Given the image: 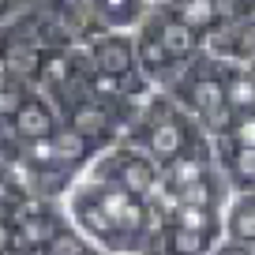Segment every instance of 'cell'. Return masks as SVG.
Segmentation results:
<instances>
[{"label": "cell", "mask_w": 255, "mask_h": 255, "mask_svg": "<svg viewBox=\"0 0 255 255\" xmlns=\"http://www.w3.org/2000/svg\"><path fill=\"white\" fill-rule=\"evenodd\" d=\"M128 131H131L128 146L143 150L146 158H154L161 169H169L180 158H191V154H214L207 131H203L165 90H154V94L139 105V113L131 117Z\"/></svg>", "instance_id": "cell-1"}, {"label": "cell", "mask_w": 255, "mask_h": 255, "mask_svg": "<svg viewBox=\"0 0 255 255\" xmlns=\"http://www.w3.org/2000/svg\"><path fill=\"white\" fill-rule=\"evenodd\" d=\"M207 135H222L233 120V109L225 102V64L199 53L180 72V79L165 90Z\"/></svg>", "instance_id": "cell-2"}, {"label": "cell", "mask_w": 255, "mask_h": 255, "mask_svg": "<svg viewBox=\"0 0 255 255\" xmlns=\"http://www.w3.org/2000/svg\"><path fill=\"white\" fill-rule=\"evenodd\" d=\"M98 169H102L105 176H113L120 188H128L131 195H139L143 203H150L154 191H158L161 180H165V169H161L154 158H146L143 150H135V146L105 154V158L98 161Z\"/></svg>", "instance_id": "cell-3"}, {"label": "cell", "mask_w": 255, "mask_h": 255, "mask_svg": "<svg viewBox=\"0 0 255 255\" xmlns=\"http://www.w3.org/2000/svg\"><path fill=\"white\" fill-rule=\"evenodd\" d=\"M11 124H15V131H19L23 143H41V139L53 135L64 120H60V113H56V105L49 102L41 90H30V98H26L23 109L11 117Z\"/></svg>", "instance_id": "cell-4"}, {"label": "cell", "mask_w": 255, "mask_h": 255, "mask_svg": "<svg viewBox=\"0 0 255 255\" xmlns=\"http://www.w3.org/2000/svg\"><path fill=\"white\" fill-rule=\"evenodd\" d=\"M94 19L102 23V30H139V23L150 11V0H87Z\"/></svg>", "instance_id": "cell-5"}, {"label": "cell", "mask_w": 255, "mask_h": 255, "mask_svg": "<svg viewBox=\"0 0 255 255\" xmlns=\"http://www.w3.org/2000/svg\"><path fill=\"white\" fill-rule=\"evenodd\" d=\"M218 139V165H222V176L240 191H255V150L252 146H233L229 139L214 135Z\"/></svg>", "instance_id": "cell-6"}, {"label": "cell", "mask_w": 255, "mask_h": 255, "mask_svg": "<svg viewBox=\"0 0 255 255\" xmlns=\"http://www.w3.org/2000/svg\"><path fill=\"white\" fill-rule=\"evenodd\" d=\"M225 237L233 248H255V191H240L225 207Z\"/></svg>", "instance_id": "cell-7"}, {"label": "cell", "mask_w": 255, "mask_h": 255, "mask_svg": "<svg viewBox=\"0 0 255 255\" xmlns=\"http://www.w3.org/2000/svg\"><path fill=\"white\" fill-rule=\"evenodd\" d=\"M45 143H49V154H53L56 169H75V165H83V161L94 154V143H90L87 135H79L75 128H68V124H60Z\"/></svg>", "instance_id": "cell-8"}, {"label": "cell", "mask_w": 255, "mask_h": 255, "mask_svg": "<svg viewBox=\"0 0 255 255\" xmlns=\"http://www.w3.org/2000/svg\"><path fill=\"white\" fill-rule=\"evenodd\" d=\"M169 8H173V15L180 19L188 30L199 34V41L207 38L210 30H218V26H225L222 11H218L214 0H165Z\"/></svg>", "instance_id": "cell-9"}, {"label": "cell", "mask_w": 255, "mask_h": 255, "mask_svg": "<svg viewBox=\"0 0 255 255\" xmlns=\"http://www.w3.org/2000/svg\"><path fill=\"white\" fill-rule=\"evenodd\" d=\"M214 244H218V237H210V233H191V229H176V225L165 229V252L169 255H210Z\"/></svg>", "instance_id": "cell-10"}, {"label": "cell", "mask_w": 255, "mask_h": 255, "mask_svg": "<svg viewBox=\"0 0 255 255\" xmlns=\"http://www.w3.org/2000/svg\"><path fill=\"white\" fill-rule=\"evenodd\" d=\"M41 255H98V248L90 244L83 233L68 229V225H60L56 229V237L49 240L45 248H41Z\"/></svg>", "instance_id": "cell-11"}, {"label": "cell", "mask_w": 255, "mask_h": 255, "mask_svg": "<svg viewBox=\"0 0 255 255\" xmlns=\"http://www.w3.org/2000/svg\"><path fill=\"white\" fill-rule=\"evenodd\" d=\"M23 150H26V143L19 139L15 124H11L8 117H0V165H19V161H23Z\"/></svg>", "instance_id": "cell-12"}, {"label": "cell", "mask_w": 255, "mask_h": 255, "mask_svg": "<svg viewBox=\"0 0 255 255\" xmlns=\"http://www.w3.org/2000/svg\"><path fill=\"white\" fill-rule=\"evenodd\" d=\"M222 139H229L233 146H252L255 150V113H233L229 128L222 131Z\"/></svg>", "instance_id": "cell-13"}, {"label": "cell", "mask_w": 255, "mask_h": 255, "mask_svg": "<svg viewBox=\"0 0 255 255\" xmlns=\"http://www.w3.org/2000/svg\"><path fill=\"white\" fill-rule=\"evenodd\" d=\"M34 87H23V83H8V87H0V117H15L19 109H23V102L30 98Z\"/></svg>", "instance_id": "cell-14"}, {"label": "cell", "mask_w": 255, "mask_h": 255, "mask_svg": "<svg viewBox=\"0 0 255 255\" xmlns=\"http://www.w3.org/2000/svg\"><path fill=\"white\" fill-rule=\"evenodd\" d=\"M11 248H15V225H11V218L0 214V255H8Z\"/></svg>", "instance_id": "cell-15"}, {"label": "cell", "mask_w": 255, "mask_h": 255, "mask_svg": "<svg viewBox=\"0 0 255 255\" xmlns=\"http://www.w3.org/2000/svg\"><path fill=\"white\" fill-rule=\"evenodd\" d=\"M11 75H8V64H4V56H0V87H8Z\"/></svg>", "instance_id": "cell-16"}, {"label": "cell", "mask_w": 255, "mask_h": 255, "mask_svg": "<svg viewBox=\"0 0 255 255\" xmlns=\"http://www.w3.org/2000/svg\"><path fill=\"white\" fill-rule=\"evenodd\" d=\"M8 255H41V252H26V248H11Z\"/></svg>", "instance_id": "cell-17"}, {"label": "cell", "mask_w": 255, "mask_h": 255, "mask_svg": "<svg viewBox=\"0 0 255 255\" xmlns=\"http://www.w3.org/2000/svg\"><path fill=\"white\" fill-rule=\"evenodd\" d=\"M218 255H244V248H225V252H218Z\"/></svg>", "instance_id": "cell-18"}]
</instances>
